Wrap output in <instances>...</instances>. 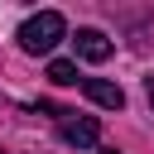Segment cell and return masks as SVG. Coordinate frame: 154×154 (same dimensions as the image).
<instances>
[{
  "label": "cell",
  "instance_id": "cell-5",
  "mask_svg": "<svg viewBox=\"0 0 154 154\" xmlns=\"http://www.w3.org/2000/svg\"><path fill=\"white\" fill-rule=\"evenodd\" d=\"M48 82H53V87H77V63L53 58V63H48Z\"/></svg>",
  "mask_w": 154,
  "mask_h": 154
},
{
  "label": "cell",
  "instance_id": "cell-1",
  "mask_svg": "<svg viewBox=\"0 0 154 154\" xmlns=\"http://www.w3.org/2000/svg\"><path fill=\"white\" fill-rule=\"evenodd\" d=\"M58 38H67V19L58 10H38L19 24V48L24 53H53Z\"/></svg>",
  "mask_w": 154,
  "mask_h": 154
},
{
  "label": "cell",
  "instance_id": "cell-2",
  "mask_svg": "<svg viewBox=\"0 0 154 154\" xmlns=\"http://www.w3.org/2000/svg\"><path fill=\"white\" fill-rule=\"evenodd\" d=\"M48 116H58V135L67 140V144H77V149H91L96 140H101V125L91 120V116H77V111H63V106H43Z\"/></svg>",
  "mask_w": 154,
  "mask_h": 154
},
{
  "label": "cell",
  "instance_id": "cell-4",
  "mask_svg": "<svg viewBox=\"0 0 154 154\" xmlns=\"http://www.w3.org/2000/svg\"><path fill=\"white\" fill-rule=\"evenodd\" d=\"M82 91H87L96 106H106V111H120V106H125V91H120L116 82H106V77H82Z\"/></svg>",
  "mask_w": 154,
  "mask_h": 154
},
{
  "label": "cell",
  "instance_id": "cell-3",
  "mask_svg": "<svg viewBox=\"0 0 154 154\" xmlns=\"http://www.w3.org/2000/svg\"><path fill=\"white\" fill-rule=\"evenodd\" d=\"M72 43H77V58H82V63H106V58H111V38H106L101 29H77Z\"/></svg>",
  "mask_w": 154,
  "mask_h": 154
},
{
  "label": "cell",
  "instance_id": "cell-6",
  "mask_svg": "<svg viewBox=\"0 0 154 154\" xmlns=\"http://www.w3.org/2000/svg\"><path fill=\"white\" fill-rule=\"evenodd\" d=\"M101 154H116V149H101Z\"/></svg>",
  "mask_w": 154,
  "mask_h": 154
}]
</instances>
